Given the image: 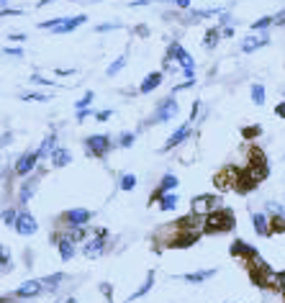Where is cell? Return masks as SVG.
I'll list each match as a JSON object with an SVG mask.
<instances>
[{"label":"cell","mask_w":285,"mask_h":303,"mask_svg":"<svg viewBox=\"0 0 285 303\" xmlns=\"http://www.w3.org/2000/svg\"><path fill=\"white\" fill-rule=\"evenodd\" d=\"M49 3H54V0H39V3H36V8H44V6H49Z\"/></svg>","instance_id":"60"},{"label":"cell","mask_w":285,"mask_h":303,"mask_svg":"<svg viewBox=\"0 0 285 303\" xmlns=\"http://www.w3.org/2000/svg\"><path fill=\"white\" fill-rule=\"evenodd\" d=\"M234 36V26H224L221 29V39H231Z\"/></svg>","instance_id":"53"},{"label":"cell","mask_w":285,"mask_h":303,"mask_svg":"<svg viewBox=\"0 0 285 303\" xmlns=\"http://www.w3.org/2000/svg\"><path fill=\"white\" fill-rule=\"evenodd\" d=\"M218 208H224V206H221V196H216V193H203V196H195L190 201V213L201 216V219L218 211Z\"/></svg>","instance_id":"6"},{"label":"cell","mask_w":285,"mask_h":303,"mask_svg":"<svg viewBox=\"0 0 285 303\" xmlns=\"http://www.w3.org/2000/svg\"><path fill=\"white\" fill-rule=\"evenodd\" d=\"M39 155H36V149H31V152H24L16 162H13V175L16 178H26V175H31V172L39 167Z\"/></svg>","instance_id":"11"},{"label":"cell","mask_w":285,"mask_h":303,"mask_svg":"<svg viewBox=\"0 0 285 303\" xmlns=\"http://www.w3.org/2000/svg\"><path fill=\"white\" fill-rule=\"evenodd\" d=\"M70 3H85V0H70Z\"/></svg>","instance_id":"63"},{"label":"cell","mask_w":285,"mask_h":303,"mask_svg":"<svg viewBox=\"0 0 285 303\" xmlns=\"http://www.w3.org/2000/svg\"><path fill=\"white\" fill-rule=\"evenodd\" d=\"M11 139H13V134H11V131H6L3 136H0V149H3V146H8V144H11Z\"/></svg>","instance_id":"50"},{"label":"cell","mask_w":285,"mask_h":303,"mask_svg":"<svg viewBox=\"0 0 285 303\" xmlns=\"http://www.w3.org/2000/svg\"><path fill=\"white\" fill-rule=\"evenodd\" d=\"M134 141H136V134L134 131H121L116 136V146L118 149H131V146H134Z\"/></svg>","instance_id":"28"},{"label":"cell","mask_w":285,"mask_h":303,"mask_svg":"<svg viewBox=\"0 0 285 303\" xmlns=\"http://www.w3.org/2000/svg\"><path fill=\"white\" fill-rule=\"evenodd\" d=\"M54 146H59V136H57V131H52L47 139L39 144V149H36L39 160H49V155H52V149H54Z\"/></svg>","instance_id":"22"},{"label":"cell","mask_w":285,"mask_h":303,"mask_svg":"<svg viewBox=\"0 0 285 303\" xmlns=\"http://www.w3.org/2000/svg\"><path fill=\"white\" fill-rule=\"evenodd\" d=\"M87 24V16H64V18H49V21H41L39 29L44 31H52L54 36H62V34H72L75 29L85 26Z\"/></svg>","instance_id":"4"},{"label":"cell","mask_w":285,"mask_h":303,"mask_svg":"<svg viewBox=\"0 0 285 303\" xmlns=\"http://www.w3.org/2000/svg\"><path fill=\"white\" fill-rule=\"evenodd\" d=\"M49 162H52V167H67L70 162H72V152L70 149H64V146H54L52 149V155H49Z\"/></svg>","instance_id":"18"},{"label":"cell","mask_w":285,"mask_h":303,"mask_svg":"<svg viewBox=\"0 0 285 303\" xmlns=\"http://www.w3.org/2000/svg\"><path fill=\"white\" fill-rule=\"evenodd\" d=\"M82 146H85V155L90 160H105L111 155V149H116V141L108 134H90V136L82 139Z\"/></svg>","instance_id":"3"},{"label":"cell","mask_w":285,"mask_h":303,"mask_svg":"<svg viewBox=\"0 0 285 303\" xmlns=\"http://www.w3.org/2000/svg\"><path fill=\"white\" fill-rule=\"evenodd\" d=\"M270 219V234H285V216H267Z\"/></svg>","instance_id":"33"},{"label":"cell","mask_w":285,"mask_h":303,"mask_svg":"<svg viewBox=\"0 0 285 303\" xmlns=\"http://www.w3.org/2000/svg\"><path fill=\"white\" fill-rule=\"evenodd\" d=\"M100 290H103V295L108 298V303H111V285H108V283H103V285H100Z\"/></svg>","instance_id":"54"},{"label":"cell","mask_w":285,"mask_h":303,"mask_svg":"<svg viewBox=\"0 0 285 303\" xmlns=\"http://www.w3.org/2000/svg\"><path fill=\"white\" fill-rule=\"evenodd\" d=\"M218 41H221V29H218V26H216V29H208L206 36H203V47H206V49H216Z\"/></svg>","instance_id":"27"},{"label":"cell","mask_w":285,"mask_h":303,"mask_svg":"<svg viewBox=\"0 0 285 303\" xmlns=\"http://www.w3.org/2000/svg\"><path fill=\"white\" fill-rule=\"evenodd\" d=\"M3 175H6V160L0 157V178H3Z\"/></svg>","instance_id":"59"},{"label":"cell","mask_w":285,"mask_h":303,"mask_svg":"<svg viewBox=\"0 0 285 303\" xmlns=\"http://www.w3.org/2000/svg\"><path fill=\"white\" fill-rule=\"evenodd\" d=\"M178 113H180V103H178V98H175V95H167V98H162V100L157 103L155 113H152V116L147 118V123H144V126L167 123V121H172V118H178Z\"/></svg>","instance_id":"5"},{"label":"cell","mask_w":285,"mask_h":303,"mask_svg":"<svg viewBox=\"0 0 285 303\" xmlns=\"http://www.w3.org/2000/svg\"><path fill=\"white\" fill-rule=\"evenodd\" d=\"M190 134H193V123L190 121H185L178 131H172L170 134V139L160 146V155H167V152H172V149H178V146H183L188 139H190Z\"/></svg>","instance_id":"12"},{"label":"cell","mask_w":285,"mask_h":303,"mask_svg":"<svg viewBox=\"0 0 285 303\" xmlns=\"http://www.w3.org/2000/svg\"><path fill=\"white\" fill-rule=\"evenodd\" d=\"M165 59H170L178 70H183L185 80H195V59L190 57V52L180 44L178 39H172L167 44V52H165Z\"/></svg>","instance_id":"1"},{"label":"cell","mask_w":285,"mask_h":303,"mask_svg":"<svg viewBox=\"0 0 285 303\" xmlns=\"http://www.w3.org/2000/svg\"><path fill=\"white\" fill-rule=\"evenodd\" d=\"M216 270H195V272H185V275H178L180 280H185V283H193V285H201L206 283L208 277H213Z\"/></svg>","instance_id":"23"},{"label":"cell","mask_w":285,"mask_h":303,"mask_svg":"<svg viewBox=\"0 0 285 303\" xmlns=\"http://www.w3.org/2000/svg\"><path fill=\"white\" fill-rule=\"evenodd\" d=\"M41 293H47V290H44V283H41V280H26V283H21L11 295L18 298V300H31V298H39Z\"/></svg>","instance_id":"13"},{"label":"cell","mask_w":285,"mask_h":303,"mask_svg":"<svg viewBox=\"0 0 285 303\" xmlns=\"http://www.w3.org/2000/svg\"><path fill=\"white\" fill-rule=\"evenodd\" d=\"M267 44H270V34H267V31H262V34H249V36L242 39V52H244V54H252V52L267 47Z\"/></svg>","instance_id":"16"},{"label":"cell","mask_w":285,"mask_h":303,"mask_svg":"<svg viewBox=\"0 0 285 303\" xmlns=\"http://www.w3.org/2000/svg\"><path fill=\"white\" fill-rule=\"evenodd\" d=\"M188 16L183 18L185 21V24H198V21H206V18H211V16H218V13H221V8H203V11H185Z\"/></svg>","instance_id":"20"},{"label":"cell","mask_w":285,"mask_h":303,"mask_svg":"<svg viewBox=\"0 0 285 303\" xmlns=\"http://www.w3.org/2000/svg\"><path fill=\"white\" fill-rule=\"evenodd\" d=\"M52 242L57 244V252H59V257L64 259V262L75 259V254H77V244L70 239L67 234H57V236H52Z\"/></svg>","instance_id":"15"},{"label":"cell","mask_w":285,"mask_h":303,"mask_svg":"<svg viewBox=\"0 0 285 303\" xmlns=\"http://www.w3.org/2000/svg\"><path fill=\"white\" fill-rule=\"evenodd\" d=\"M270 26H272V16H262V18H257L254 24H252V31L259 34V31H267Z\"/></svg>","instance_id":"34"},{"label":"cell","mask_w":285,"mask_h":303,"mask_svg":"<svg viewBox=\"0 0 285 303\" xmlns=\"http://www.w3.org/2000/svg\"><path fill=\"white\" fill-rule=\"evenodd\" d=\"M24 100H29V103H47V100H52V95L49 93H26Z\"/></svg>","instance_id":"36"},{"label":"cell","mask_w":285,"mask_h":303,"mask_svg":"<svg viewBox=\"0 0 285 303\" xmlns=\"http://www.w3.org/2000/svg\"><path fill=\"white\" fill-rule=\"evenodd\" d=\"M8 265H11V252H8L6 244H0V267L8 270Z\"/></svg>","instance_id":"39"},{"label":"cell","mask_w":285,"mask_h":303,"mask_svg":"<svg viewBox=\"0 0 285 303\" xmlns=\"http://www.w3.org/2000/svg\"><path fill=\"white\" fill-rule=\"evenodd\" d=\"M93 219V211L87 208H67L62 216H59V226L67 231V229H80V226H87Z\"/></svg>","instance_id":"7"},{"label":"cell","mask_w":285,"mask_h":303,"mask_svg":"<svg viewBox=\"0 0 285 303\" xmlns=\"http://www.w3.org/2000/svg\"><path fill=\"white\" fill-rule=\"evenodd\" d=\"M128 6H131V8H139V6H149V0H131Z\"/></svg>","instance_id":"55"},{"label":"cell","mask_w":285,"mask_h":303,"mask_svg":"<svg viewBox=\"0 0 285 303\" xmlns=\"http://www.w3.org/2000/svg\"><path fill=\"white\" fill-rule=\"evenodd\" d=\"M123 67H126V57L121 54L118 59H113L111 64H108V70H105V75H108V77H116V75H118V72H121Z\"/></svg>","instance_id":"32"},{"label":"cell","mask_w":285,"mask_h":303,"mask_svg":"<svg viewBox=\"0 0 285 303\" xmlns=\"http://www.w3.org/2000/svg\"><path fill=\"white\" fill-rule=\"evenodd\" d=\"M16 213H18V208H16V206L3 208V211H0V221H3L8 229H13V224H16Z\"/></svg>","instance_id":"31"},{"label":"cell","mask_w":285,"mask_h":303,"mask_svg":"<svg viewBox=\"0 0 285 303\" xmlns=\"http://www.w3.org/2000/svg\"><path fill=\"white\" fill-rule=\"evenodd\" d=\"M90 116H93L90 108H85V111H77V121H85V118H90Z\"/></svg>","instance_id":"52"},{"label":"cell","mask_w":285,"mask_h":303,"mask_svg":"<svg viewBox=\"0 0 285 303\" xmlns=\"http://www.w3.org/2000/svg\"><path fill=\"white\" fill-rule=\"evenodd\" d=\"M13 231H16L18 236H34V234L39 231V224H36V219L31 216V211L18 208V213H16V224H13Z\"/></svg>","instance_id":"10"},{"label":"cell","mask_w":285,"mask_h":303,"mask_svg":"<svg viewBox=\"0 0 285 303\" xmlns=\"http://www.w3.org/2000/svg\"><path fill=\"white\" fill-rule=\"evenodd\" d=\"M229 252H231V257H236V259H244V262H254V259H259V254H257V249L252 247V244H247L244 239H234L231 242V247H229Z\"/></svg>","instance_id":"14"},{"label":"cell","mask_w":285,"mask_h":303,"mask_svg":"<svg viewBox=\"0 0 285 303\" xmlns=\"http://www.w3.org/2000/svg\"><path fill=\"white\" fill-rule=\"evenodd\" d=\"M8 3H11V0H0V8H8Z\"/></svg>","instance_id":"61"},{"label":"cell","mask_w":285,"mask_h":303,"mask_svg":"<svg viewBox=\"0 0 285 303\" xmlns=\"http://www.w3.org/2000/svg\"><path fill=\"white\" fill-rule=\"evenodd\" d=\"M39 183H41V172H31V175L24 178V183H21L18 188V196H16V208H26L31 203V198L36 196V190H39Z\"/></svg>","instance_id":"8"},{"label":"cell","mask_w":285,"mask_h":303,"mask_svg":"<svg viewBox=\"0 0 285 303\" xmlns=\"http://www.w3.org/2000/svg\"><path fill=\"white\" fill-rule=\"evenodd\" d=\"M152 285H155V272L149 270V272H147V280H144V285H141V288H139L136 293H131V295H128V303H134V300L144 298V295H147V293L152 290Z\"/></svg>","instance_id":"26"},{"label":"cell","mask_w":285,"mask_h":303,"mask_svg":"<svg viewBox=\"0 0 285 303\" xmlns=\"http://www.w3.org/2000/svg\"><path fill=\"white\" fill-rule=\"evenodd\" d=\"M41 283H44V290H59L64 283V272H52L47 277H41Z\"/></svg>","instance_id":"25"},{"label":"cell","mask_w":285,"mask_h":303,"mask_svg":"<svg viewBox=\"0 0 285 303\" xmlns=\"http://www.w3.org/2000/svg\"><path fill=\"white\" fill-rule=\"evenodd\" d=\"M152 203H157L160 211H175L178 208V193H162V196H157Z\"/></svg>","instance_id":"24"},{"label":"cell","mask_w":285,"mask_h":303,"mask_svg":"<svg viewBox=\"0 0 285 303\" xmlns=\"http://www.w3.org/2000/svg\"><path fill=\"white\" fill-rule=\"evenodd\" d=\"M64 303H77V298H67V300H64Z\"/></svg>","instance_id":"62"},{"label":"cell","mask_w":285,"mask_h":303,"mask_svg":"<svg viewBox=\"0 0 285 303\" xmlns=\"http://www.w3.org/2000/svg\"><path fill=\"white\" fill-rule=\"evenodd\" d=\"M198 111H201V100H193V108H190V118H188L190 123H193L195 118H198Z\"/></svg>","instance_id":"45"},{"label":"cell","mask_w":285,"mask_h":303,"mask_svg":"<svg viewBox=\"0 0 285 303\" xmlns=\"http://www.w3.org/2000/svg\"><path fill=\"white\" fill-rule=\"evenodd\" d=\"M234 226H236V216L229 208H218V211L203 216L201 231L203 234H229V231H234Z\"/></svg>","instance_id":"2"},{"label":"cell","mask_w":285,"mask_h":303,"mask_svg":"<svg viewBox=\"0 0 285 303\" xmlns=\"http://www.w3.org/2000/svg\"><path fill=\"white\" fill-rule=\"evenodd\" d=\"M180 185V180L172 175V172H165L162 175V180H160V185H157V190L152 193V201H155L157 196H162V193H175V188Z\"/></svg>","instance_id":"19"},{"label":"cell","mask_w":285,"mask_h":303,"mask_svg":"<svg viewBox=\"0 0 285 303\" xmlns=\"http://www.w3.org/2000/svg\"><path fill=\"white\" fill-rule=\"evenodd\" d=\"M193 85H195V80H185V82H178V85H175V88H172V95H178V93H183V90L193 88Z\"/></svg>","instance_id":"42"},{"label":"cell","mask_w":285,"mask_h":303,"mask_svg":"<svg viewBox=\"0 0 285 303\" xmlns=\"http://www.w3.org/2000/svg\"><path fill=\"white\" fill-rule=\"evenodd\" d=\"M113 29H121V24H118V21H113V24H100V26H95V31H98V34L113 31Z\"/></svg>","instance_id":"43"},{"label":"cell","mask_w":285,"mask_h":303,"mask_svg":"<svg viewBox=\"0 0 285 303\" xmlns=\"http://www.w3.org/2000/svg\"><path fill=\"white\" fill-rule=\"evenodd\" d=\"M105 249H108V231H105V229L93 231L90 239L82 242V254H85V257H93V259H95V257H100Z\"/></svg>","instance_id":"9"},{"label":"cell","mask_w":285,"mask_h":303,"mask_svg":"<svg viewBox=\"0 0 285 303\" xmlns=\"http://www.w3.org/2000/svg\"><path fill=\"white\" fill-rule=\"evenodd\" d=\"M272 24H277V26H285V11H280L277 16H272Z\"/></svg>","instance_id":"51"},{"label":"cell","mask_w":285,"mask_h":303,"mask_svg":"<svg viewBox=\"0 0 285 303\" xmlns=\"http://www.w3.org/2000/svg\"><path fill=\"white\" fill-rule=\"evenodd\" d=\"M262 134V128L259 126H247V128H242V136L247 139V141H252V139H257Z\"/></svg>","instance_id":"37"},{"label":"cell","mask_w":285,"mask_h":303,"mask_svg":"<svg viewBox=\"0 0 285 303\" xmlns=\"http://www.w3.org/2000/svg\"><path fill=\"white\" fill-rule=\"evenodd\" d=\"M8 39L13 41V44H24V41H26V34H11Z\"/></svg>","instance_id":"49"},{"label":"cell","mask_w":285,"mask_h":303,"mask_svg":"<svg viewBox=\"0 0 285 303\" xmlns=\"http://www.w3.org/2000/svg\"><path fill=\"white\" fill-rule=\"evenodd\" d=\"M249 98L254 105H265V88H262L259 82H254L252 88H249Z\"/></svg>","instance_id":"30"},{"label":"cell","mask_w":285,"mask_h":303,"mask_svg":"<svg viewBox=\"0 0 285 303\" xmlns=\"http://www.w3.org/2000/svg\"><path fill=\"white\" fill-rule=\"evenodd\" d=\"M0 303H18V298H13V295H3V298H0Z\"/></svg>","instance_id":"58"},{"label":"cell","mask_w":285,"mask_h":303,"mask_svg":"<svg viewBox=\"0 0 285 303\" xmlns=\"http://www.w3.org/2000/svg\"><path fill=\"white\" fill-rule=\"evenodd\" d=\"M252 226L259 236H270V219L267 213H259V211H252Z\"/></svg>","instance_id":"21"},{"label":"cell","mask_w":285,"mask_h":303,"mask_svg":"<svg viewBox=\"0 0 285 303\" xmlns=\"http://www.w3.org/2000/svg\"><path fill=\"white\" fill-rule=\"evenodd\" d=\"M6 16H24V11H18V8H0V18H6Z\"/></svg>","instance_id":"46"},{"label":"cell","mask_w":285,"mask_h":303,"mask_svg":"<svg viewBox=\"0 0 285 303\" xmlns=\"http://www.w3.org/2000/svg\"><path fill=\"white\" fill-rule=\"evenodd\" d=\"M275 113H277L280 118H285V103H280V105L275 108Z\"/></svg>","instance_id":"57"},{"label":"cell","mask_w":285,"mask_h":303,"mask_svg":"<svg viewBox=\"0 0 285 303\" xmlns=\"http://www.w3.org/2000/svg\"><path fill=\"white\" fill-rule=\"evenodd\" d=\"M111 116H113L111 108H105V111H93V118H95V121H100V123H105Z\"/></svg>","instance_id":"41"},{"label":"cell","mask_w":285,"mask_h":303,"mask_svg":"<svg viewBox=\"0 0 285 303\" xmlns=\"http://www.w3.org/2000/svg\"><path fill=\"white\" fill-rule=\"evenodd\" d=\"M6 54L16 57V59H24V49H18V47H6Z\"/></svg>","instance_id":"44"},{"label":"cell","mask_w":285,"mask_h":303,"mask_svg":"<svg viewBox=\"0 0 285 303\" xmlns=\"http://www.w3.org/2000/svg\"><path fill=\"white\" fill-rule=\"evenodd\" d=\"M265 211L267 213H272V216H285V206H280V203H265Z\"/></svg>","instance_id":"38"},{"label":"cell","mask_w":285,"mask_h":303,"mask_svg":"<svg viewBox=\"0 0 285 303\" xmlns=\"http://www.w3.org/2000/svg\"><path fill=\"white\" fill-rule=\"evenodd\" d=\"M162 80H165V72L162 70H155V72H149L141 82H139V93L141 95H149V93H155L160 85H162Z\"/></svg>","instance_id":"17"},{"label":"cell","mask_w":285,"mask_h":303,"mask_svg":"<svg viewBox=\"0 0 285 303\" xmlns=\"http://www.w3.org/2000/svg\"><path fill=\"white\" fill-rule=\"evenodd\" d=\"M31 82H34V85H54L52 80H47V77H41V75H31Z\"/></svg>","instance_id":"48"},{"label":"cell","mask_w":285,"mask_h":303,"mask_svg":"<svg viewBox=\"0 0 285 303\" xmlns=\"http://www.w3.org/2000/svg\"><path fill=\"white\" fill-rule=\"evenodd\" d=\"M93 100H95V93H93V90H87V93L82 95V100L75 103V108H77V111H85V108H90V105H93Z\"/></svg>","instance_id":"35"},{"label":"cell","mask_w":285,"mask_h":303,"mask_svg":"<svg viewBox=\"0 0 285 303\" xmlns=\"http://www.w3.org/2000/svg\"><path fill=\"white\" fill-rule=\"evenodd\" d=\"M231 24H234L231 13H226V11H221V13H218V29H224V26H231Z\"/></svg>","instance_id":"40"},{"label":"cell","mask_w":285,"mask_h":303,"mask_svg":"<svg viewBox=\"0 0 285 303\" xmlns=\"http://www.w3.org/2000/svg\"><path fill=\"white\" fill-rule=\"evenodd\" d=\"M134 31H136L139 36H149V29H147V26H136Z\"/></svg>","instance_id":"56"},{"label":"cell","mask_w":285,"mask_h":303,"mask_svg":"<svg viewBox=\"0 0 285 303\" xmlns=\"http://www.w3.org/2000/svg\"><path fill=\"white\" fill-rule=\"evenodd\" d=\"M172 6L178 11H190V0H172Z\"/></svg>","instance_id":"47"},{"label":"cell","mask_w":285,"mask_h":303,"mask_svg":"<svg viewBox=\"0 0 285 303\" xmlns=\"http://www.w3.org/2000/svg\"><path fill=\"white\" fill-rule=\"evenodd\" d=\"M136 183H139V178L131 175V172H123V175H118V188H121V190H134Z\"/></svg>","instance_id":"29"}]
</instances>
